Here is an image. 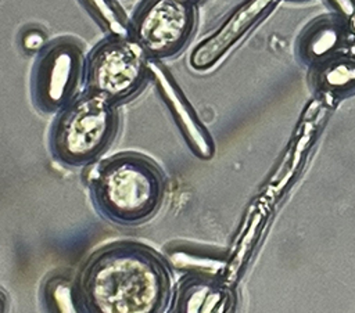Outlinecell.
Wrapping results in <instances>:
<instances>
[{"instance_id":"obj_1","label":"cell","mask_w":355,"mask_h":313,"mask_svg":"<svg viewBox=\"0 0 355 313\" xmlns=\"http://www.w3.org/2000/svg\"><path fill=\"white\" fill-rule=\"evenodd\" d=\"M169 294L164 262L136 242H116L94 252L78 281L80 306L93 313L162 312Z\"/></svg>"},{"instance_id":"obj_2","label":"cell","mask_w":355,"mask_h":313,"mask_svg":"<svg viewBox=\"0 0 355 313\" xmlns=\"http://www.w3.org/2000/svg\"><path fill=\"white\" fill-rule=\"evenodd\" d=\"M164 186V175L153 161L139 154H119L101 165L92 197L110 222L136 226L158 211Z\"/></svg>"},{"instance_id":"obj_3","label":"cell","mask_w":355,"mask_h":313,"mask_svg":"<svg viewBox=\"0 0 355 313\" xmlns=\"http://www.w3.org/2000/svg\"><path fill=\"white\" fill-rule=\"evenodd\" d=\"M118 129L114 104L86 91L61 109L50 134L53 156L68 166L97 159L111 144Z\"/></svg>"},{"instance_id":"obj_4","label":"cell","mask_w":355,"mask_h":313,"mask_svg":"<svg viewBox=\"0 0 355 313\" xmlns=\"http://www.w3.org/2000/svg\"><path fill=\"white\" fill-rule=\"evenodd\" d=\"M86 89L111 104L135 97L150 78V60L129 37L110 35L85 62Z\"/></svg>"},{"instance_id":"obj_5","label":"cell","mask_w":355,"mask_h":313,"mask_svg":"<svg viewBox=\"0 0 355 313\" xmlns=\"http://www.w3.org/2000/svg\"><path fill=\"white\" fill-rule=\"evenodd\" d=\"M85 55L80 42L57 37L37 53L31 76L32 102L40 112L64 109L76 98L85 73Z\"/></svg>"},{"instance_id":"obj_6","label":"cell","mask_w":355,"mask_h":313,"mask_svg":"<svg viewBox=\"0 0 355 313\" xmlns=\"http://www.w3.org/2000/svg\"><path fill=\"white\" fill-rule=\"evenodd\" d=\"M196 6L183 0H143L129 21V37L148 60L178 55L196 29Z\"/></svg>"},{"instance_id":"obj_7","label":"cell","mask_w":355,"mask_h":313,"mask_svg":"<svg viewBox=\"0 0 355 313\" xmlns=\"http://www.w3.org/2000/svg\"><path fill=\"white\" fill-rule=\"evenodd\" d=\"M282 0H241L189 55V65L198 72L214 68L250 30L261 24Z\"/></svg>"},{"instance_id":"obj_8","label":"cell","mask_w":355,"mask_h":313,"mask_svg":"<svg viewBox=\"0 0 355 313\" xmlns=\"http://www.w3.org/2000/svg\"><path fill=\"white\" fill-rule=\"evenodd\" d=\"M150 76L154 78L164 102L169 108L175 123L193 154L201 159H211L215 154L214 140L200 122L196 111L175 82L173 76L157 60H150Z\"/></svg>"},{"instance_id":"obj_9","label":"cell","mask_w":355,"mask_h":313,"mask_svg":"<svg viewBox=\"0 0 355 313\" xmlns=\"http://www.w3.org/2000/svg\"><path fill=\"white\" fill-rule=\"evenodd\" d=\"M295 51L298 60L312 68L341 54H355V33L338 14L320 15L301 32Z\"/></svg>"},{"instance_id":"obj_10","label":"cell","mask_w":355,"mask_h":313,"mask_svg":"<svg viewBox=\"0 0 355 313\" xmlns=\"http://www.w3.org/2000/svg\"><path fill=\"white\" fill-rule=\"evenodd\" d=\"M234 305V295L218 277L191 274L186 277L176 294L173 310L180 313L229 312Z\"/></svg>"},{"instance_id":"obj_11","label":"cell","mask_w":355,"mask_h":313,"mask_svg":"<svg viewBox=\"0 0 355 313\" xmlns=\"http://www.w3.org/2000/svg\"><path fill=\"white\" fill-rule=\"evenodd\" d=\"M311 69V83L324 98H345L355 94V54H341Z\"/></svg>"},{"instance_id":"obj_12","label":"cell","mask_w":355,"mask_h":313,"mask_svg":"<svg viewBox=\"0 0 355 313\" xmlns=\"http://www.w3.org/2000/svg\"><path fill=\"white\" fill-rule=\"evenodd\" d=\"M87 11L101 24L111 35L129 36V22L115 0H80Z\"/></svg>"},{"instance_id":"obj_13","label":"cell","mask_w":355,"mask_h":313,"mask_svg":"<svg viewBox=\"0 0 355 313\" xmlns=\"http://www.w3.org/2000/svg\"><path fill=\"white\" fill-rule=\"evenodd\" d=\"M175 266L182 270H191L193 274H202L218 277L220 270L223 269V262L209 258L204 253H193V252H178L175 255Z\"/></svg>"},{"instance_id":"obj_14","label":"cell","mask_w":355,"mask_h":313,"mask_svg":"<svg viewBox=\"0 0 355 313\" xmlns=\"http://www.w3.org/2000/svg\"><path fill=\"white\" fill-rule=\"evenodd\" d=\"M47 44V33L39 25H28L21 30L19 46L25 54H37Z\"/></svg>"},{"instance_id":"obj_15","label":"cell","mask_w":355,"mask_h":313,"mask_svg":"<svg viewBox=\"0 0 355 313\" xmlns=\"http://www.w3.org/2000/svg\"><path fill=\"white\" fill-rule=\"evenodd\" d=\"M7 305H8L7 295H6V292L0 288V312H4V310L7 309Z\"/></svg>"},{"instance_id":"obj_16","label":"cell","mask_w":355,"mask_h":313,"mask_svg":"<svg viewBox=\"0 0 355 313\" xmlns=\"http://www.w3.org/2000/svg\"><path fill=\"white\" fill-rule=\"evenodd\" d=\"M347 22H348V25H349V28L352 29V32L355 33V10L347 17V18H344Z\"/></svg>"},{"instance_id":"obj_17","label":"cell","mask_w":355,"mask_h":313,"mask_svg":"<svg viewBox=\"0 0 355 313\" xmlns=\"http://www.w3.org/2000/svg\"><path fill=\"white\" fill-rule=\"evenodd\" d=\"M183 1H186V3H189V4H193V6H197L201 0H183Z\"/></svg>"},{"instance_id":"obj_18","label":"cell","mask_w":355,"mask_h":313,"mask_svg":"<svg viewBox=\"0 0 355 313\" xmlns=\"http://www.w3.org/2000/svg\"><path fill=\"white\" fill-rule=\"evenodd\" d=\"M287 1H302V0H287Z\"/></svg>"}]
</instances>
